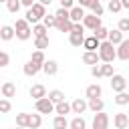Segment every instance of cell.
<instances>
[{
    "mask_svg": "<svg viewBox=\"0 0 129 129\" xmlns=\"http://www.w3.org/2000/svg\"><path fill=\"white\" fill-rule=\"evenodd\" d=\"M46 14V6L44 4H40V2H34L28 10H26V14H24V18H26V22L28 24H36V22H40L42 20V16Z\"/></svg>",
    "mask_w": 129,
    "mask_h": 129,
    "instance_id": "1",
    "label": "cell"
},
{
    "mask_svg": "<svg viewBox=\"0 0 129 129\" xmlns=\"http://www.w3.org/2000/svg\"><path fill=\"white\" fill-rule=\"evenodd\" d=\"M97 52H99L101 62H113V60L117 58V50H115V46H113L109 40H101V44H99Z\"/></svg>",
    "mask_w": 129,
    "mask_h": 129,
    "instance_id": "2",
    "label": "cell"
},
{
    "mask_svg": "<svg viewBox=\"0 0 129 129\" xmlns=\"http://www.w3.org/2000/svg\"><path fill=\"white\" fill-rule=\"evenodd\" d=\"M34 109L40 115H48V113H54V103L48 97H42V99H36L34 101Z\"/></svg>",
    "mask_w": 129,
    "mask_h": 129,
    "instance_id": "3",
    "label": "cell"
},
{
    "mask_svg": "<svg viewBox=\"0 0 129 129\" xmlns=\"http://www.w3.org/2000/svg\"><path fill=\"white\" fill-rule=\"evenodd\" d=\"M93 129H109V115L99 111L93 117Z\"/></svg>",
    "mask_w": 129,
    "mask_h": 129,
    "instance_id": "4",
    "label": "cell"
},
{
    "mask_svg": "<svg viewBox=\"0 0 129 129\" xmlns=\"http://www.w3.org/2000/svg\"><path fill=\"white\" fill-rule=\"evenodd\" d=\"M111 89H113L115 93L125 91V89H127V79H125L123 75H113V77H111Z\"/></svg>",
    "mask_w": 129,
    "mask_h": 129,
    "instance_id": "5",
    "label": "cell"
},
{
    "mask_svg": "<svg viewBox=\"0 0 129 129\" xmlns=\"http://www.w3.org/2000/svg\"><path fill=\"white\" fill-rule=\"evenodd\" d=\"M81 22H83V26H85V28L95 30L97 26H101V16H95V14L91 12V14H85V18H83Z\"/></svg>",
    "mask_w": 129,
    "mask_h": 129,
    "instance_id": "6",
    "label": "cell"
},
{
    "mask_svg": "<svg viewBox=\"0 0 129 129\" xmlns=\"http://www.w3.org/2000/svg\"><path fill=\"white\" fill-rule=\"evenodd\" d=\"M117 58L121 60H129V38H123L119 44H117Z\"/></svg>",
    "mask_w": 129,
    "mask_h": 129,
    "instance_id": "7",
    "label": "cell"
},
{
    "mask_svg": "<svg viewBox=\"0 0 129 129\" xmlns=\"http://www.w3.org/2000/svg\"><path fill=\"white\" fill-rule=\"evenodd\" d=\"M83 62H85V64H91V67H93V64H99V62H101L99 52H97V50H85V52H83Z\"/></svg>",
    "mask_w": 129,
    "mask_h": 129,
    "instance_id": "8",
    "label": "cell"
},
{
    "mask_svg": "<svg viewBox=\"0 0 129 129\" xmlns=\"http://www.w3.org/2000/svg\"><path fill=\"white\" fill-rule=\"evenodd\" d=\"M22 71H24L26 77H34V75H38V73L42 71V64H36L34 60H28V62L22 67Z\"/></svg>",
    "mask_w": 129,
    "mask_h": 129,
    "instance_id": "9",
    "label": "cell"
},
{
    "mask_svg": "<svg viewBox=\"0 0 129 129\" xmlns=\"http://www.w3.org/2000/svg\"><path fill=\"white\" fill-rule=\"evenodd\" d=\"M0 93H2V97H4V99H10V97H14V95H16V85H14L12 81H6V83H2Z\"/></svg>",
    "mask_w": 129,
    "mask_h": 129,
    "instance_id": "10",
    "label": "cell"
},
{
    "mask_svg": "<svg viewBox=\"0 0 129 129\" xmlns=\"http://www.w3.org/2000/svg\"><path fill=\"white\" fill-rule=\"evenodd\" d=\"M87 109H89V105H87V101H85V99H75V101L71 103V113L83 115Z\"/></svg>",
    "mask_w": 129,
    "mask_h": 129,
    "instance_id": "11",
    "label": "cell"
},
{
    "mask_svg": "<svg viewBox=\"0 0 129 129\" xmlns=\"http://www.w3.org/2000/svg\"><path fill=\"white\" fill-rule=\"evenodd\" d=\"M113 125H115V129H127V127H129V115L117 113V115L113 117Z\"/></svg>",
    "mask_w": 129,
    "mask_h": 129,
    "instance_id": "12",
    "label": "cell"
},
{
    "mask_svg": "<svg viewBox=\"0 0 129 129\" xmlns=\"http://www.w3.org/2000/svg\"><path fill=\"white\" fill-rule=\"evenodd\" d=\"M83 18H85V8L73 6V8L69 10V20H71V22H81Z\"/></svg>",
    "mask_w": 129,
    "mask_h": 129,
    "instance_id": "13",
    "label": "cell"
},
{
    "mask_svg": "<svg viewBox=\"0 0 129 129\" xmlns=\"http://www.w3.org/2000/svg\"><path fill=\"white\" fill-rule=\"evenodd\" d=\"M42 73H44L46 77L56 75V73H58V62H56V60H44V62H42Z\"/></svg>",
    "mask_w": 129,
    "mask_h": 129,
    "instance_id": "14",
    "label": "cell"
},
{
    "mask_svg": "<svg viewBox=\"0 0 129 129\" xmlns=\"http://www.w3.org/2000/svg\"><path fill=\"white\" fill-rule=\"evenodd\" d=\"M40 125H42V117H40V113H28L26 129H38Z\"/></svg>",
    "mask_w": 129,
    "mask_h": 129,
    "instance_id": "15",
    "label": "cell"
},
{
    "mask_svg": "<svg viewBox=\"0 0 129 129\" xmlns=\"http://www.w3.org/2000/svg\"><path fill=\"white\" fill-rule=\"evenodd\" d=\"M99 44H101V40L95 38L93 34H91V36H85V40H83V48H85V50H97Z\"/></svg>",
    "mask_w": 129,
    "mask_h": 129,
    "instance_id": "16",
    "label": "cell"
},
{
    "mask_svg": "<svg viewBox=\"0 0 129 129\" xmlns=\"http://www.w3.org/2000/svg\"><path fill=\"white\" fill-rule=\"evenodd\" d=\"M87 105H89V109H91L93 113H99V111H103V109H105V103H103V99H101V97L89 99V101H87Z\"/></svg>",
    "mask_w": 129,
    "mask_h": 129,
    "instance_id": "17",
    "label": "cell"
},
{
    "mask_svg": "<svg viewBox=\"0 0 129 129\" xmlns=\"http://www.w3.org/2000/svg\"><path fill=\"white\" fill-rule=\"evenodd\" d=\"M107 40H109L113 46H117V44L123 40V32H121L119 28H115V30H109V34H107Z\"/></svg>",
    "mask_w": 129,
    "mask_h": 129,
    "instance_id": "18",
    "label": "cell"
},
{
    "mask_svg": "<svg viewBox=\"0 0 129 129\" xmlns=\"http://www.w3.org/2000/svg\"><path fill=\"white\" fill-rule=\"evenodd\" d=\"M30 97H32L34 101L46 97V89H44V85H32V87H30Z\"/></svg>",
    "mask_w": 129,
    "mask_h": 129,
    "instance_id": "19",
    "label": "cell"
},
{
    "mask_svg": "<svg viewBox=\"0 0 129 129\" xmlns=\"http://www.w3.org/2000/svg\"><path fill=\"white\" fill-rule=\"evenodd\" d=\"M85 95H87V99H95V97H101L103 95V89H101V85H89L87 87V91H85Z\"/></svg>",
    "mask_w": 129,
    "mask_h": 129,
    "instance_id": "20",
    "label": "cell"
},
{
    "mask_svg": "<svg viewBox=\"0 0 129 129\" xmlns=\"http://www.w3.org/2000/svg\"><path fill=\"white\" fill-rule=\"evenodd\" d=\"M14 32H16V30H14V26L4 24V26L0 28V40H6V42H8V40H12V38H14Z\"/></svg>",
    "mask_w": 129,
    "mask_h": 129,
    "instance_id": "21",
    "label": "cell"
},
{
    "mask_svg": "<svg viewBox=\"0 0 129 129\" xmlns=\"http://www.w3.org/2000/svg\"><path fill=\"white\" fill-rule=\"evenodd\" d=\"M85 40V32H69V42L73 46H83Z\"/></svg>",
    "mask_w": 129,
    "mask_h": 129,
    "instance_id": "22",
    "label": "cell"
},
{
    "mask_svg": "<svg viewBox=\"0 0 129 129\" xmlns=\"http://www.w3.org/2000/svg\"><path fill=\"white\" fill-rule=\"evenodd\" d=\"M44 34H48V28H46L42 22H36V24H32V36H34V38H38V36H44Z\"/></svg>",
    "mask_w": 129,
    "mask_h": 129,
    "instance_id": "23",
    "label": "cell"
},
{
    "mask_svg": "<svg viewBox=\"0 0 129 129\" xmlns=\"http://www.w3.org/2000/svg\"><path fill=\"white\" fill-rule=\"evenodd\" d=\"M54 113H56V115H64V117H67V113H71V103H67V101L56 103V105H54Z\"/></svg>",
    "mask_w": 129,
    "mask_h": 129,
    "instance_id": "24",
    "label": "cell"
},
{
    "mask_svg": "<svg viewBox=\"0 0 129 129\" xmlns=\"http://www.w3.org/2000/svg\"><path fill=\"white\" fill-rule=\"evenodd\" d=\"M113 101H115V105H119V107L129 105V93H127V91H121V93H117V95L113 97Z\"/></svg>",
    "mask_w": 129,
    "mask_h": 129,
    "instance_id": "25",
    "label": "cell"
},
{
    "mask_svg": "<svg viewBox=\"0 0 129 129\" xmlns=\"http://www.w3.org/2000/svg\"><path fill=\"white\" fill-rule=\"evenodd\" d=\"M52 127H54V129H69L67 117H64V115H56V117L52 119Z\"/></svg>",
    "mask_w": 129,
    "mask_h": 129,
    "instance_id": "26",
    "label": "cell"
},
{
    "mask_svg": "<svg viewBox=\"0 0 129 129\" xmlns=\"http://www.w3.org/2000/svg\"><path fill=\"white\" fill-rule=\"evenodd\" d=\"M69 129H87V121L81 115H77L73 121H69Z\"/></svg>",
    "mask_w": 129,
    "mask_h": 129,
    "instance_id": "27",
    "label": "cell"
},
{
    "mask_svg": "<svg viewBox=\"0 0 129 129\" xmlns=\"http://www.w3.org/2000/svg\"><path fill=\"white\" fill-rule=\"evenodd\" d=\"M54 28H56L58 32H71V30H73V22H71V20H56Z\"/></svg>",
    "mask_w": 129,
    "mask_h": 129,
    "instance_id": "28",
    "label": "cell"
},
{
    "mask_svg": "<svg viewBox=\"0 0 129 129\" xmlns=\"http://www.w3.org/2000/svg\"><path fill=\"white\" fill-rule=\"evenodd\" d=\"M48 34H44V36H38V38H34V48L36 50H44V48H48Z\"/></svg>",
    "mask_w": 129,
    "mask_h": 129,
    "instance_id": "29",
    "label": "cell"
},
{
    "mask_svg": "<svg viewBox=\"0 0 129 129\" xmlns=\"http://www.w3.org/2000/svg\"><path fill=\"white\" fill-rule=\"evenodd\" d=\"M46 97H48V99H50L54 105H56V103H60V101H64V93H62V91H58V89L48 91V95H46Z\"/></svg>",
    "mask_w": 129,
    "mask_h": 129,
    "instance_id": "30",
    "label": "cell"
},
{
    "mask_svg": "<svg viewBox=\"0 0 129 129\" xmlns=\"http://www.w3.org/2000/svg\"><path fill=\"white\" fill-rule=\"evenodd\" d=\"M107 34H109V30L101 24V26H97L95 30H93V36L95 38H99V40H107Z\"/></svg>",
    "mask_w": 129,
    "mask_h": 129,
    "instance_id": "31",
    "label": "cell"
},
{
    "mask_svg": "<svg viewBox=\"0 0 129 129\" xmlns=\"http://www.w3.org/2000/svg\"><path fill=\"white\" fill-rule=\"evenodd\" d=\"M101 73H103V77H113L115 75V71H113V62H103L101 64Z\"/></svg>",
    "mask_w": 129,
    "mask_h": 129,
    "instance_id": "32",
    "label": "cell"
},
{
    "mask_svg": "<svg viewBox=\"0 0 129 129\" xmlns=\"http://www.w3.org/2000/svg\"><path fill=\"white\" fill-rule=\"evenodd\" d=\"M20 0H6V8H8V12H12V14H16L18 10H20Z\"/></svg>",
    "mask_w": 129,
    "mask_h": 129,
    "instance_id": "33",
    "label": "cell"
},
{
    "mask_svg": "<svg viewBox=\"0 0 129 129\" xmlns=\"http://www.w3.org/2000/svg\"><path fill=\"white\" fill-rule=\"evenodd\" d=\"M42 24H44L46 28H52V26L56 24V16H54V14H44V16H42Z\"/></svg>",
    "mask_w": 129,
    "mask_h": 129,
    "instance_id": "34",
    "label": "cell"
},
{
    "mask_svg": "<svg viewBox=\"0 0 129 129\" xmlns=\"http://www.w3.org/2000/svg\"><path fill=\"white\" fill-rule=\"evenodd\" d=\"M14 36H16L18 40H28V38L32 36V28H26V30H16V32H14Z\"/></svg>",
    "mask_w": 129,
    "mask_h": 129,
    "instance_id": "35",
    "label": "cell"
},
{
    "mask_svg": "<svg viewBox=\"0 0 129 129\" xmlns=\"http://www.w3.org/2000/svg\"><path fill=\"white\" fill-rule=\"evenodd\" d=\"M91 12L95 14V16H103V4H101V0H95L93 4H91Z\"/></svg>",
    "mask_w": 129,
    "mask_h": 129,
    "instance_id": "36",
    "label": "cell"
},
{
    "mask_svg": "<svg viewBox=\"0 0 129 129\" xmlns=\"http://www.w3.org/2000/svg\"><path fill=\"white\" fill-rule=\"evenodd\" d=\"M109 12H113V14H117V12H121L123 10V6H121V0H109Z\"/></svg>",
    "mask_w": 129,
    "mask_h": 129,
    "instance_id": "37",
    "label": "cell"
},
{
    "mask_svg": "<svg viewBox=\"0 0 129 129\" xmlns=\"http://www.w3.org/2000/svg\"><path fill=\"white\" fill-rule=\"evenodd\" d=\"M30 60H34L36 64H42V62L46 60V56H44V52H42V50H34V52H32V56H30Z\"/></svg>",
    "mask_w": 129,
    "mask_h": 129,
    "instance_id": "38",
    "label": "cell"
},
{
    "mask_svg": "<svg viewBox=\"0 0 129 129\" xmlns=\"http://www.w3.org/2000/svg\"><path fill=\"white\" fill-rule=\"evenodd\" d=\"M26 28H30V24L26 22V18H18L14 22V30H26Z\"/></svg>",
    "mask_w": 129,
    "mask_h": 129,
    "instance_id": "39",
    "label": "cell"
},
{
    "mask_svg": "<svg viewBox=\"0 0 129 129\" xmlns=\"http://www.w3.org/2000/svg\"><path fill=\"white\" fill-rule=\"evenodd\" d=\"M26 123H28V113H18L16 115V125L18 127H26Z\"/></svg>",
    "mask_w": 129,
    "mask_h": 129,
    "instance_id": "40",
    "label": "cell"
},
{
    "mask_svg": "<svg viewBox=\"0 0 129 129\" xmlns=\"http://www.w3.org/2000/svg\"><path fill=\"white\" fill-rule=\"evenodd\" d=\"M54 16H56V20H69V10L60 6V8L54 12Z\"/></svg>",
    "mask_w": 129,
    "mask_h": 129,
    "instance_id": "41",
    "label": "cell"
},
{
    "mask_svg": "<svg viewBox=\"0 0 129 129\" xmlns=\"http://www.w3.org/2000/svg\"><path fill=\"white\" fill-rule=\"evenodd\" d=\"M10 109H12L10 99H0V113H8Z\"/></svg>",
    "mask_w": 129,
    "mask_h": 129,
    "instance_id": "42",
    "label": "cell"
},
{
    "mask_svg": "<svg viewBox=\"0 0 129 129\" xmlns=\"http://www.w3.org/2000/svg\"><path fill=\"white\" fill-rule=\"evenodd\" d=\"M8 64H10V56H8V52L0 50V69H4V67H8Z\"/></svg>",
    "mask_w": 129,
    "mask_h": 129,
    "instance_id": "43",
    "label": "cell"
},
{
    "mask_svg": "<svg viewBox=\"0 0 129 129\" xmlns=\"http://www.w3.org/2000/svg\"><path fill=\"white\" fill-rule=\"evenodd\" d=\"M117 28H119L121 32H129V18H121L119 24H117Z\"/></svg>",
    "mask_w": 129,
    "mask_h": 129,
    "instance_id": "44",
    "label": "cell"
},
{
    "mask_svg": "<svg viewBox=\"0 0 129 129\" xmlns=\"http://www.w3.org/2000/svg\"><path fill=\"white\" fill-rule=\"evenodd\" d=\"M91 75H93L95 79H101V77H103V73H101V64H93V67H91Z\"/></svg>",
    "mask_w": 129,
    "mask_h": 129,
    "instance_id": "45",
    "label": "cell"
},
{
    "mask_svg": "<svg viewBox=\"0 0 129 129\" xmlns=\"http://www.w3.org/2000/svg\"><path fill=\"white\" fill-rule=\"evenodd\" d=\"M60 6L67 8V10H71V8L75 6V0H60Z\"/></svg>",
    "mask_w": 129,
    "mask_h": 129,
    "instance_id": "46",
    "label": "cell"
},
{
    "mask_svg": "<svg viewBox=\"0 0 129 129\" xmlns=\"http://www.w3.org/2000/svg\"><path fill=\"white\" fill-rule=\"evenodd\" d=\"M77 2H79L81 8H91V4H93L95 0H77Z\"/></svg>",
    "mask_w": 129,
    "mask_h": 129,
    "instance_id": "47",
    "label": "cell"
},
{
    "mask_svg": "<svg viewBox=\"0 0 129 129\" xmlns=\"http://www.w3.org/2000/svg\"><path fill=\"white\" fill-rule=\"evenodd\" d=\"M20 4H22V6H26V8H30V6L34 4V0H20Z\"/></svg>",
    "mask_w": 129,
    "mask_h": 129,
    "instance_id": "48",
    "label": "cell"
},
{
    "mask_svg": "<svg viewBox=\"0 0 129 129\" xmlns=\"http://www.w3.org/2000/svg\"><path fill=\"white\" fill-rule=\"evenodd\" d=\"M121 6L123 8H129V0H121Z\"/></svg>",
    "mask_w": 129,
    "mask_h": 129,
    "instance_id": "49",
    "label": "cell"
},
{
    "mask_svg": "<svg viewBox=\"0 0 129 129\" xmlns=\"http://www.w3.org/2000/svg\"><path fill=\"white\" fill-rule=\"evenodd\" d=\"M38 2H40V4H44V6H48V4L52 2V0H38Z\"/></svg>",
    "mask_w": 129,
    "mask_h": 129,
    "instance_id": "50",
    "label": "cell"
},
{
    "mask_svg": "<svg viewBox=\"0 0 129 129\" xmlns=\"http://www.w3.org/2000/svg\"><path fill=\"white\" fill-rule=\"evenodd\" d=\"M14 129H26V127H18V125H16V127H14Z\"/></svg>",
    "mask_w": 129,
    "mask_h": 129,
    "instance_id": "51",
    "label": "cell"
},
{
    "mask_svg": "<svg viewBox=\"0 0 129 129\" xmlns=\"http://www.w3.org/2000/svg\"><path fill=\"white\" fill-rule=\"evenodd\" d=\"M0 2H4V4H6V0H0Z\"/></svg>",
    "mask_w": 129,
    "mask_h": 129,
    "instance_id": "52",
    "label": "cell"
},
{
    "mask_svg": "<svg viewBox=\"0 0 129 129\" xmlns=\"http://www.w3.org/2000/svg\"><path fill=\"white\" fill-rule=\"evenodd\" d=\"M107 2H109V0H107Z\"/></svg>",
    "mask_w": 129,
    "mask_h": 129,
    "instance_id": "53",
    "label": "cell"
}]
</instances>
